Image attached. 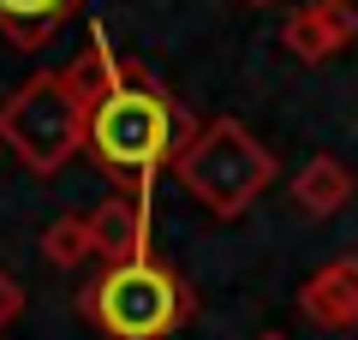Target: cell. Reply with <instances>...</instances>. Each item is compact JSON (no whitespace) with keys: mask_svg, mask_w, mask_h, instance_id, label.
<instances>
[{"mask_svg":"<svg viewBox=\"0 0 358 340\" xmlns=\"http://www.w3.org/2000/svg\"><path fill=\"white\" fill-rule=\"evenodd\" d=\"M72 72L90 96L84 155L120 191H143L155 167H173V155L203 126V120H192V113L179 108V96L143 60L108 48L102 30H90V48L72 60Z\"/></svg>","mask_w":358,"mask_h":340,"instance_id":"1","label":"cell"},{"mask_svg":"<svg viewBox=\"0 0 358 340\" xmlns=\"http://www.w3.org/2000/svg\"><path fill=\"white\" fill-rule=\"evenodd\" d=\"M18 311H24V287H18V281L6 275V269H0V334H6V328L18 323Z\"/></svg>","mask_w":358,"mask_h":340,"instance_id":"11","label":"cell"},{"mask_svg":"<svg viewBox=\"0 0 358 340\" xmlns=\"http://www.w3.org/2000/svg\"><path fill=\"white\" fill-rule=\"evenodd\" d=\"M78 311L102 328V340H173L197 316V292L173 263H108L102 275L78 287Z\"/></svg>","mask_w":358,"mask_h":340,"instance_id":"3","label":"cell"},{"mask_svg":"<svg viewBox=\"0 0 358 340\" xmlns=\"http://www.w3.org/2000/svg\"><path fill=\"white\" fill-rule=\"evenodd\" d=\"M352 173H346L341 155H310L305 167L293 173V209L310 215V221H329V215H341L346 203H352Z\"/></svg>","mask_w":358,"mask_h":340,"instance_id":"8","label":"cell"},{"mask_svg":"<svg viewBox=\"0 0 358 340\" xmlns=\"http://www.w3.org/2000/svg\"><path fill=\"white\" fill-rule=\"evenodd\" d=\"M42 257H48L54 269H78L84 257H96L90 215H60V221H48V233H42Z\"/></svg>","mask_w":358,"mask_h":340,"instance_id":"10","label":"cell"},{"mask_svg":"<svg viewBox=\"0 0 358 340\" xmlns=\"http://www.w3.org/2000/svg\"><path fill=\"white\" fill-rule=\"evenodd\" d=\"M90 138V96L72 66L36 72L0 101V143L18 155V167L36 179H54Z\"/></svg>","mask_w":358,"mask_h":340,"instance_id":"4","label":"cell"},{"mask_svg":"<svg viewBox=\"0 0 358 340\" xmlns=\"http://www.w3.org/2000/svg\"><path fill=\"white\" fill-rule=\"evenodd\" d=\"M0 150H6V143H0Z\"/></svg>","mask_w":358,"mask_h":340,"instance_id":"14","label":"cell"},{"mask_svg":"<svg viewBox=\"0 0 358 340\" xmlns=\"http://www.w3.org/2000/svg\"><path fill=\"white\" fill-rule=\"evenodd\" d=\"M173 179L192 191V203H203L215 221H239L275 179H281V155L268 150L245 120L215 113L192 132V143L173 155Z\"/></svg>","mask_w":358,"mask_h":340,"instance_id":"2","label":"cell"},{"mask_svg":"<svg viewBox=\"0 0 358 340\" xmlns=\"http://www.w3.org/2000/svg\"><path fill=\"white\" fill-rule=\"evenodd\" d=\"M358 42V0H310L281 18V48L305 66H329Z\"/></svg>","mask_w":358,"mask_h":340,"instance_id":"5","label":"cell"},{"mask_svg":"<svg viewBox=\"0 0 358 340\" xmlns=\"http://www.w3.org/2000/svg\"><path fill=\"white\" fill-rule=\"evenodd\" d=\"M78 13H84V0H0V36L13 42V48L36 54V48H48V36L60 24H72Z\"/></svg>","mask_w":358,"mask_h":340,"instance_id":"9","label":"cell"},{"mask_svg":"<svg viewBox=\"0 0 358 340\" xmlns=\"http://www.w3.org/2000/svg\"><path fill=\"white\" fill-rule=\"evenodd\" d=\"M299 311L317 328H358V257H334L299 287Z\"/></svg>","mask_w":358,"mask_h":340,"instance_id":"7","label":"cell"},{"mask_svg":"<svg viewBox=\"0 0 358 340\" xmlns=\"http://www.w3.org/2000/svg\"><path fill=\"white\" fill-rule=\"evenodd\" d=\"M90 233H96V257L102 263H143L150 251V203L143 191H114L90 209Z\"/></svg>","mask_w":358,"mask_h":340,"instance_id":"6","label":"cell"},{"mask_svg":"<svg viewBox=\"0 0 358 340\" xmlns=\"http://www.w3.org/2000/svg\"><path fill=\"white\" fill-rule=\"evenodd\" d=\"M257 340H287V334H275V328H268V334H257Z\"/></svg>","mask_w":358,"mask_h":340,"instance_id":"13","label":"cell"},{"mask_svg":"<svg viewBox=\"0 0 358 340\" xmlns=\"http://www.w3.org/2000/svg\"><path fill=\"white\" fill-rule=\"evenodd\" d=\"M239 6H275V0H239Z\"/></svg>","mask_w":358,"mask_h":340,"instance_id":"12","label":"cell"}]
</instances>
